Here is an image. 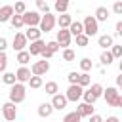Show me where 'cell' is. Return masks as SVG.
<instances>
[{
	"instance_id": "cell-51",
	"label": "cell",
	"mask_w": 122,
	"mask_h": 122,
	"mask_svg": "<svg viewBox=\"0 0 122 122\" xmlns=\"http://www.w3.org/2000/svg\"><path fill=\"white\" fill-rule=\"evenodd\" d=\"M15 122H17V120H15Z\"/></svg>"
},
{
	"instance_id": "cell-8",
	"label": "cell",
	"mask_w": 122,
	"mask_h": 122,
	"mask_svg": "<svg viewBox=\"0 0 122 122\" xmlns=\"http://www.w3.org/2000/svg\"><path fill=\"white\" fill-rule=\"evenodd\" d=\"M27 36H25V32H15V36H13V42H11V48L19 53V51H25V46H27Z\"/></svg>"
},
{
	"instance_id": "cell-22",
	"label": "cell",
	"mask_w": 122,
	"mask_h": 122,
	"mask_svg": "<svg viewBox=\"0 0 122 122\" xmlns=\"http://www.w3.org/2000/svg\"><path fill=\"white\" fill-rule=\"evenodd\" d=\"M15 61H17L21 67H25V65L30 61V53H29V50H25V51H19V53H17V57H15Z\"/></svg>"
},
{
	"instance_id": "cell-10",
	"label": "cell",
	"mask_w": 122,
	"mask_h": 122,
	"mask_svg": "<svg viewBox=\"0 0 122 122\" xmlns=\"http://www.w3.org/2000/svg\"><path fill=\"white\" fill-rule=\"evenodd\" d=\"M118 95H120V92H118L116 88H107V90L103 92V97H105V101H107L109 107H116V99H118Z\"/></svg>"
},
{
	"instance_id": "cell-20",
	"label": "cell",
	"mask_w": 122,
	"mask_h": 122,
	"mask_svg": "<svg viewBox=\"0 0 122 122\" xmlns=\"http://www.w3.org/2000/svg\"><path fill=\"white\" fill-rule=\"evenodd\" d=\"M93 17L97 19V23H99V21H107V19H109V8L99 6V8L95 10V15H93Z\"/></svg>"
},
{
	"instance_id": "cell-5",
	"label": "cell",
	"mask_w": 122,
	"mask_h": 122,
	"mask_svg": "<svg viewBox=\"0 0 122 122\" xmlns=\"http://www.w3.org/2000/svg\"><path fill=\"white\" fill-rule=\"evenodd\" d=\"M55 23H57V19H55V15L53 13H46V15H42V21H40V30L42 32H50L53 27H55Z\"/></svg>"
},
{
	"instance_id": "cell-31",
	"label": "cell",
	"mask_w": 122,
	"mask_h": 122,
	"mask_svg": "<svg viewBox=\"0 0 122 122\" xmlns=\"http://www.w3.org/2000/svg\"><path fill=\"white\" fill-rule=\"evenodd\" d=\"M10 23H11V27H13V29H21V27L25 25V23H23V15H13Z\"/></svg>"
},
{
	"instance_id": "cell-17",
	"label": "cell",
	"mask_w": 122,
	"mask_h": 122,
	"mask_svg": "<svg viewBox=\"0 0 122 122\" xmlns=\"http://www.w3.org/2000/svg\"><path fill=\"white\" fill-rule=\"evenodd\" d=\"M97 44H99L103 50H107V48H112V46H114V40H112L111 34H101V36L97 38Z\"/></svg>"
},
{
	"instance_id": "cell-44",
	"label": "cell",
	"mask_w": 122,
	"mask_h": 122,
	"mask_svg": "<svg viewBox=\"0 0 122 122\" xmlns=\"http://www.w3.org/2000/svg\"><path fill=\"white\" fill-rule=\"evenodd\" d=\"M90 122H105V120H103V116H99V114H93V116H90Z\"/></svg>"
},
{
	"instance_id": "cell-35",
	"label": "cell",
	"mask_w": 122,
	"mask_h": 122,
	"mask_svg": "<svg viewBox=\"0 0 122 122\" xmlns=\"http://www.w3.org/2000/svg\"><path fill=\"white\" fill-rule=\"evenodd\" d=\"M95 101H97V97H95V95H93L90 90H88V92H84V103H88V105H93Z\"/></svg>"
},
{
	"instance_id": "cell-46",
	"label": "cell",
	"mask_w": 122,
	"mask_h": 122,
	"mask_svg": "<svg viewBox=\"0 0 122 122\" xmlns=\"http://www.w3.org/2000/svg\"><path fill=\"white\" fill-rule=\"evenodd\" d=\"M116 86H118V88H120V86H122V72H120V74H118V76H116Z\"/></svg>"
},
{
	"instance_id": "cell-13",
	"label": "cell",
	"mask_w": 122,
	"mask_h": 122,
	"mask_svg": "<svg viewBox=\"0 0 122 122\" xmlns=\"http://www.w3.org/2000/svg\"><path fill=\"white\" fill-rule=\"evenodd\" d=\"M67 103H69V99H67V95H63V93H57V95H53V97H51V107H53V109H57V111L65 109V107H67Z\"/></svg>"
},
{
	"instance_id": "cell-29",
	"label": "cell",
	"mask_w": 122,
	"mask_h": 122,
	"mask_svg": "<svg viewBox=\"0 0 122 122\" xmlns=\"http://www.w3.org/2000/svg\"><path fill=\"white\" fill-rule=\"evenodd\" d=\"M92 84V76L88 74V72H80V78H78V86H90Z\"/></svg>"
},
{
	"instance_id": "cell-41",
	"label": "cell",
	"mask_w": 122,
	"mask_h": 122,
	"mask_svg": "<svg viewBox=\"0 0 122 122\" xmlns=\"http://www.w3.org/2000/svg\"><path fill=\"white\" fill-rule=\"evenodd\" d=\"M111 53H112L114 59H116V57H122V46H116V44H114V46L111 48Z\"/></svg>"
},
{
	"instance_id": "cell-1",
	"label": "cell",
	"mask_w": 122,
	"mask_h": 122,
	"mask_svg": "<svg viewBox=\"0 0 122 122\" xmlns=\"http://www.w3.org/2000/svg\"><path fill=\"white\" fill-rule=\"evenodd\" d=\"M25 97H27V88H25V84H13L11 88H10V101L11 103H23L25 101Z\"/></svg>"
},
{
	"instance_id": "cell-28",
	"label": "cell",
	"mask_w": 122,
	"mask_h": 122,
	"mask_svg": "<svg viewBox=\"0 0 122 122\" xmlns=\"http://www.w3.org/2000/svg\"><path fill=\"white\" fill-rule=\"evenodd\" d=\"M36 8H38V11H42L44 15H46V13H51V11H50V4H48L46 0H36Z\"/></svg>"
},
{
	"instance_id": "cell-49",
	"label": "cell",
	"mask_w": 122,
	"mask_h": 122,
	"mask_svg": "<svg viewBox=\"0 0 122 122\" xmlns=\"http://www.w3.org/2000/svg\"><path fill=\"white\" fill-rule=\"evenodd\" d=\"M118 69H120V72H122V61H120V63H118Z\"/></svg>"
},
{
	"instance_id": "cell-45",
	"label": "cell",
	"mask_w": 122,
	"mask_h": 122,
	"mask_svg": "<svg viewBox=\"0 0 122 122\" xmlns=\"http://www.w3.org/2000/svg\"><path fill=\"white\" fill-rule=\"evenodd\" d=\"M114 29H116V34H118V36H122V21H118Z\"/></svg>"
},
{
	"instance_id": "cell-2",
	"label": "cell",
	"mask_w": 122,
	"mask_h": 122,
	"mask_svg": "<svg viewBox=\"0 0 122 122\" xmlns=\"http://www.w3.org/2000/svg\"><path fill=\"white\" fill-rule=\"evenodd\" d=\"M82 25H84V34H86L88 38L95 36L97 30H99V23H97V19H95L93 15H86L84 21H82Z\"/></svg>"
},
{
	"instance_id": "cell-7",
	"label": "cell",
	"mask_w": 122,
	"mask_h": 122,
	"mask_svg": "<svg viewBox=\"0 0 122 122\" xmlns=\"http://www.w3.org/2000/svg\"><path fill=\"white\" fill-rule=\"evenodd\" d=\"M71 38H72V34L69 32V29H59V30H57V36H55V42H57L61 48L67 50V46H71Z\"/></svg>"
},
{
	"instance_id": "cell-21",
	"label": "cell",
	"mask_w": 122,
	"mask_h": 122,
	"mask_svg": "<svg viewBox=\"0 0 122 122\" xmlns=\"http://www.w3.org/2000/svg\"><path fill=\"white\" fill-rule=\"evenodd\" d=\"M69 32L72 36H80V34H84V25L80 21H72V25L69 27Z\"/></svg>"
},
{
	"instance_id": "cell-30",
	"label": "cell",
	"mask_w": 122,
	"mask_h": 122,
	"mask_svg": "<svg viewBox=\"0 0 122 122\" xmlns=\"http://www.w3.org/2000/svg\"><path fill=\"white\" fill-rule=\"evenodd\" d=\"M80 114L76 112V111H72V112H69V114H65L63 116V122H80Z\"/></svg>"
},
{
	"instance_id": "cell-27",
	"label": "cell",
	"mask_w": 122,
	"mask_h": 122,
	"mask_svg": "<svg viewBox=\"0 0 122 122\" xmlns=\"http://www.w3.org/2000/svg\"><path fill=\"white\" fill-rule=\"evenodd\" d=\"M29 86H30L32 90H38V88H42V86H44V80H42V76H32V78L29 80Z\"/></svg>"
},
{
	"instance_id": "cell-4",
	"label": "cell",
	"mask_w": 122,
	"mask_h": 122,
	"mask_svg": "<svg viewBox=\"0 0 122 122\" xmlns=\"http://www.w3.org/2000/svg\"><path fill=\"white\" fill-rule=\"evenodd\" d=\"M2 114H4V118L8 122H15V118H17V107H15V103H11V101L4 103L2 105Z\"/></svg>"
},
{
	"instance_id": "cell-48",
	"label": "cell",
	"mask_w": 122,
	"mask_h": 122,
	"mask_svg": "<svg viewBox=\"0 0 122 122\" xmlns=\"http://www.w3.org/2000/svg\"><path fill=\"white\" fill-rule=\"evenodd\" d=\"M105 122H120V120H118V118H116V116H109V118H107V120H105Z\"/></svg>"
},
{
	"instance_id": "cell-26",
	"label": "cell",
	"mask_w": 122,
	"mask_h": 122,
	"mask_svg": "<svg viewBox=\"0 0 122 122\" xmlns=\"http://www.w3.org/2000/svg\"><path fill=\"white\" fill-rule=\"evenodd\" d=\"M112 59H114V57H112V53H111V51H103V53L99 55V61H101V65H107V67L112 63Z\"/></svg>"
},
{
	"instance_id": "cell-39",
	"label": "cell",
	"mask_w": 122,
	"mask_h": 122,
	"mask_svg": "<svg viewBox=\"0 0 122 122\" xmlns=\"http://www.w3.org/2000/svg\"><path fill=\"white\" fill-rule=\"evenodd\" d=\"M78 78H80V72H76V71L69 72V76H67V80H69L71 84H78Z\"/></svg>"
},
{
	"instance_id": "cell-18",
	"label": "cell",
	"mask_w": 122,
	"mask_h": 122,
	"mask_svg": "<svg viewBox=\"0 0 122 122\" xmlns=\"http://www.w3.org/2000/svg\"><path fill=\"white\" fill-rule=\"evenodd\" d=\"M51 112H53L51 103H42V105H38V116L48 118V116H51Z\"/></svg>"
},
{
	"instance_id": "cell-14",
	"label": "cell",
	"mask_w": 122,
	"mask_h": 122,
	"mask_svg": "<svg viewBox=\"0 0 122 122\" xmlns=\"http://www.w3.org/2000/svg\"><path fill=\"white\" fill-rule=\"evenodd\" d=\"M13 15H15L13 6H2V8H0V23L11 21V17H13Z\"/></svg>"
},
{
	"instance_id": "cell-12",
	"label": "cell",
	"mask_w": 122,
	"mask_h": 122,
	"mask_svg": "<svg viewBox=\"0 0 122 122\" xmlns=\"http://www.w3.org/2000/svg\"><path fill=\"white\" fill-rule=\"evenodd\" d=\"M15 76H17V82L19 84H29V80L32 78V72H30V69H27V67H19L17 69V72H15Z\"/></svg>"
},
{
	"instance_id": "cell-15",
	"label": "cell",
	"mask_w": 122,
	"mask_h": 122,
	"mask_svg": "<svg viewBox=\"0 0 122 122\" xmlns=\"http://www.w3.org/2000/svg\"><path fill=\"white\" fill-rule=\"evenodd\" d=\"M76 112L80 114V116H93L95 112H93V105H88V103H80L78 107H76Z\"/></svg>"
},
{
	"instance_id": "cell-36",
	"label": "cell",
	"mask_w": 122,
	"mask_h": 122,
	"mask_svg": "<svg viewBox=\"0 0 122 122\" xmlns=\"http://www.w3.org/2000/svg\"><path fill=\"white\" fill-rule=\"evenodd\" d=\"M6 67H8V55L6 51H0V72H6Z\"/></svg>"
},
{
	"instance_id": "cell-33",
	"label": "cell",
	"mask_w": 122,
	"mask_h": 122,
	"mask_svg": "<svg viewBox=\"0 0 122 122\" xmlns=\"http://www.w3.org/2000/svg\"><path fill=\"white\" fill-rule=\"evenodd\" d=\"M90 92H92V93H93V95H95V97L99 99V97L103 95V92H105V90H103V86H101V84H92Z\"/></svg>"
},
{
	"instance_id": "cell-23",
	"label": "cell",
	"mask_w": 122,
	"mask_h": 122,
	"mask_svg": "<svg viewBox=\"0 0 122 122\" xmlns=\"http://www.w3.org/2000/svg\"><path fill=\"white\" fill-rule=\"evenodd\" d=\"M53 8H55L57 13L63 15V13H67V10H69V2H67V0H57V2L53 4Z\"/></svg>"
},
{
	"instance_id": "cell-9",
	"label": "cell",
	"mask_w": 122,
	"mask_h": 122,
	"mask_svg": "<svg viewBox=\"0 0 122 122\" xmlns=\"http://www.w3.org/2000/svg\"><path fill=\"white\" fill-rule=\"evenodd\" d=\"M50 71V61H36V63H32V67H30V72H32V76H42V74H46Z\"/></svg>"
},
{
	"instance_id": "cell-19",
	"label": "cell",
	"mask_w": 122,
	"mask_h": 122,
	"mask_svg": "<svg viewBox=\"0 0 122 122\" xmlns=\"http://www.w3.org/2000/svg\"><path fill=\"white\" fill-rule=\"evenodd\" d=\"M57 25H59V29H69L72 25V17L69 13H63V15L57 17Z\"/></svg>"
},
{
	"instance_id": "cell-24",
	"label": "cell",
	"mask_w": 122,
	"mask_h": 122,
	"mask_svg": "<svg viewBox=\"0 0 122 122\" xmlns=\"http://www.w3.org/2000/svg\"><path fill=\"white\" fill-rule=\"evenodd\" d=\"M2 82H4V84H8V86H13V84H17V76H15V72H4V76H2Z\"/></svg>"
},
{
	"instance_id": "cell-3",
	"label": "cell",
	"mask_w": 122,
	"mask_h": 122,
	"mask_svg": "<svg viewBox=\"0 0 122 122\" xmlns=\"http://www.w3.org/2000/svg\"><path fill=\"white\" fill-rule=\"evenodd\" d=\"M40 21H42V15H40L38 11H32V10L29 11V10H27V13L23 15V23H25L29 29H30V27H40Z\"/></svg>"
},
{
	"instance_id": "cell-11",
	"label": "cell",
	"mask_w": 122,
	"mask_h": 122,
	"mask_svg": "<svg viewBox=\"0 0 122 122\" xmlns=\"http://www.w3.org/2000/svg\"><path fill=\"white\" fill-rule=\"evenodd\" d=\"M46 50V42L40 38V40H36V42H30V46H29V53H30V57L32 55H42V51Z\"/></svg>"
},
{
	"instance_id": "cell-32",
	"label": "cell",
	"mask_w": 122,
	"mask_h": 122,
	"mask_svg": "<svg viewBox=\"0 0 122 122\" xmlns=\"http://www.w3.org/2000/svg\"><path fill=\"white\" fill-rule=\"evenodd\" d=\"M80 69H82V72H88V71H92V59H90V57H84V59H80Z\"/></svg>"
},
{
	"instance_id": "cell-40",
	"label": "cell",
	"mask_w": 122,
	"mask_h": 122,
	"mask_svg": "<svg viewBox=\"0 0 122 122\" xmlns=\"http://www.w3.org/2000/svg\"><path fill=\"white\" fill-rule=\"evenodd\" d=\"M46 48H48V50H50L51 53H57V50H59L61 46H59V44H57L55 40H51V42H48V44H46Z\"/></svg>"
},
{
	"instance_id": "cell-16",
	"label": "cell",
	"mask_w": 122,
	"mask_h": 122,
	"mask_svg": "<svg viewBox=\"0 0 122 122\" xmlns=\"http://www.w3.org/2000/svg\"><path fill=\"white\" fill-rule=\"evenodd\" d=\"M25 36H27V40H30V42H36V40H40V36H42V30H40L38 27H30V29H27Z\"/></svg>"
},
{
	"instance_id": "cell-6",
	"label": "cell",
	"mask_w": 122,
	"mask_h": 122,
	"mask_svg": "<svg viewBox=\"0 0 122 122\" xmlns=\"http://www.w3.org/2000/svg\"><path fill=\"white\" fill-rule=\"evenodd\" d=\"M65 95H67V99H69V101H74V103H76L80 97H84V88H82V86H78V84H71Z\"/></svg>"
},
{
	"instance_id": "cell-37",
	"label": "cell",
	"mask_w": 122,
	"mask_h": 122,
	"mask_svg": "<svg viewBox=\"0 0 122 122\" xmlns=\"http://www.w3.org/2000/svg\"><path fill=\"white\" fill-rule=\"evenodd\" d=\"M88 42H90V38H88L86 34H80V36H76V46H80V48H86V46H88Z\"/></svg>"
},
{
	"instance_id": "cell-50",
	"label": "cell",
	"mask_w": 122,
	"mask_h": 122,
	"mask_svg": "<svg viewBox=\"0 0 122 122\" xmlns=\"http://www.w3.org/2000/svg\"><path fill=\"white\" fill-rule=\"evenodd\" d=\"M120 90H122V86H120Z\"/></svg>"
},
{
	"instance_id": "cell-47",
	"label": "cell",
	"mask_w": 122,
	"mask_h": 122,
	"mask_svg": "<svg viewBox=\"0 0 122 122\" xmlns=\"http://www.w3.org/2000/svg\"><path fill=\"white\" fill-rule=\"evenodd\" d=\"M116 107H118V109H122V93H120V95H118V99H116Z\"/></svg>"
},
{
	"instance_id": "cell-38",
	"label": "cell",
	"mask_w": 122,
	"mask_h": 122,
	"mask_svg": "<svg viewBox=\"0 0 122 122\" xmlns=\"http://www.w3.org/2000/svg\"><path fill=\"white\" fill-rule=\"evenodd\" d=\"M74 51L71 50V48H67V50H63V61H74Z\"/></svg>"
},
{
	"instance_id": "cell-43",
	"label": "cell",
	"mask_w": 122,
	"mask_h": 122,
	"mask_svg": "<svg viewBox=\"0 0 122 122\" xmlns=\"http://www.w3.org/2000/svg\"><path fill=\"white\" fill-rule=\"evenodd\" d=\"M6 48H8V40L4 36H0V51H6Z\"/></svg>"
},
{
	"instance_id": "cell-34",
	"label": "cell",
	"mask_w": 122,
	"mask_h": 122,
	"mask_svg": "<svg viewBox=\"0 0 122 122\" xmlns=\"http://www.w3.org/2000/svg\"><path fill=\"white\" fill-rule=\"evenodd\" d=\"M13 10H15V15H25V13H27V6H25V2H17V4L13 6Z\"/></svg>"
},
{
	"instance_id": "cell-25",
	"label": "cell",
	"mask_w": 122,
	"mask_h": 122,
	"mask_svg": "<svg viewBox=\"0 0 122 122\" xmlns=\"http://www.w3.org/2000/svg\"><path fill=\"white\" fill-rule=\"evenodd\" d=\"M46 93H50L51 97L53 95H57V92H59V86H57V82H46Z\"/></svg>"
},
{
	"instance_id": "cell-42",
	"label": "cell",
	"mask_w": 122,
	"mask_h": 122,
	"mask_svg": "<svg viewBox=\"0 0 122 122\" xmlns=\"http://www.w3.org/2000/svg\"><path fill=\"white\" fill-rule=\"evenodd\" d=\"M112 11H114L116 15H122V2H114V4H112Z\"/></svg>"
}]
</instances>
